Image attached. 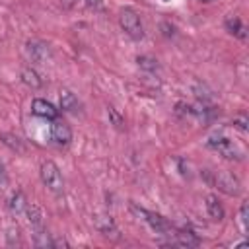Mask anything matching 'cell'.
<instances>
[{
  "label": "cell",
  "instance_id": "obj_13",
  "mask_svg": "<svg viewBox=\"0 0 249 249\" xmlns=\"http://www.w3.org/2000/svg\"><path fill=\"white\" fill-rule=\"evenodd\" d=\"M21 82H23L25 86H29L31 89H39V88L43 86L41 76H39L33 68H21Z\"/></svg>",
  "mask_w": 249,
  "mask_h": 249
},
{
  "label": "cell",
  "instance_id": "obj_8",
  "mask_svg": "<svg viewBox=\"0 0 249 249\" xmlns=\"http://www.w3.org/2000/svg\"><path fill=\"white\" fill-rule=\"evenodd\" d=\"M31 113L41 117V119H56L58 111L54 109L53 103H49L47 99H33L31 103Z\"/></svg>",
  "mask_w": 249,
  "mask_h": 249
},
{
  "label": "cell",
  "instance_id": "obj_17",
  "mask_svg": "<svg viewBox=\"0 0 249 249\" xmlns=\"http://www.w3.org/2000/svg\"><path fill=\"white\" fill-rule=\"evenodd\" d=\"M2 140H4V144L6 146H10L12 150H23V146H21V140L18 138V136H14V134H2Z\"/></svg>",
  "mask_w": 249,
  "mask_h": 249
},
{
  "label": "cell",
  "instance_id": "obj_19",
  "mask_svg": "<svg viewBox=\"0 0 249 249\" xmlns=\"http://www.w3.org/2000/svg\"><path fill=\"white\" fill-rule=\"evenodd\" d=\"M138 64L142 68H148V70H156L158 68V60H154L150 56H138Z\"/></svg>",
  "mask_w": 249,
  "mask_h": 249
},
{
  "label": "cell",
  "instance_id": "obj_20",
  "mask_svg": "<svg viewBox=\"0 0 249 249\" xmlns=\"http://www.w3.org/2000/svg\"><path fill=\"white\" fill-rule=\"evenodd\" d=\"M233 128H237V130H241V132H247V128H249V126H247V117H243V115H241V117H235V119H233Z\"/></svg>",
  "mask_w": 249,
  "mask_h": 249
},
{
  "label": "cell",
  "instance_id": "obj_4",
  "mask_svg": "<svg viewBox=\"0 0 249 249\" xmlns=\"http://www.w3.org/2000/svg\"><path fill=\"white\" fill-rule=\"evenodd\" d=\"M130 210H132V214H136L140 220H144L152 230H156V231H160V233H163V231L169 230V224H167V220H165L163 216H160V214H156V212H150V210H144V208H138L136 204H130Z\"/></svg>",
  "mask_w": 249,
  "mask_h": 249
},
{
  "label": "cell",
  "instance_id": "obj_22",
  "mask_svg": "<svg viewBox=\"0 0 249 249\" xmlns=\"http://www.w3.org/2000/svg\"><path fill=\"white\" fill-rule=\"evenodd\" d=\"M6 181V171H4V165L0 163V183H4Z\"/></svg>",
  "mask_w": 249,
  "mask_h": 249
},
{
  "label": "cell",
  "instance_id": "obj_10",
  "mask_svg": "<svg viewBox=\"0 0 249 249\" xmlns=\"http://www.w3.org/2000/svg\"><path fill=\"white\" fill-rule=\"evenodd\" d=\"M60 109L66 111V113H76L80 109V103H78V99L72 91H68V89L60 91Z\"/></svg>",
  "mask_w": 249,
  "mask_h": 249
},
{
  "label": "cell",
  "instance_id": "obj_12",
  "mask_svg": "<svg viewBox=\"0 0 249 249\" xmlns=\"http://www.w3.org/2000/svg\"><path fill=\"white\" fill-rule=\"evenodd\" d=\"M25 214H27V220L33 226V230H43V212L37 204H27Z\"/></svg>",
  "mask_w": 249,
  "mask_h": 249
},
{
  "label": "cell",
  "instance_id": "obj_6",
  "mask_svg": "<svg viewBox=\"0 0 249 249\" xmlns=\"http://www.w3.org/2000/svg\"><path fill=\"white\" fill-rule=\"evenodd\" d=\"M25 53H27V56L33 60V62H45L47 58H49V45L47 43H43V41H37V39H33V41H27L25 43Z\"/></svg>",
  "mask_w": 249,
  "mask_h": 249
},
{
  "label": "cell",
  "instance_id": "obj_5",
  "mask_svg": "<svg viewBox=\"0 0 249 249\" xmlns=\"http://www.w3.org/2000/svg\"><path fill=\"white\" fill-rule=\"evenodd\" d=\"M212 183L222 191V193H226V195H237L239 193V181H237V177H233L231 173H226V171H222V173H216L214 177H212Z\"/></svg>",
  "mask_w": 249,
  "mask_h": 249
},
{
  "label": "cell",
  "instance_id": "obj_3",
  "mask_svg": "<svg viewBox=\"0 0 249 249\" xmlns=\"http://www.w3.org/2000/svg\"><path fill=\"white\" fill-rule=\"evenodd\" d=\"M41 181L54 193L62 191V175H60V169L56 167V163L53 161H43L41 163Z\"/></svg>",
  "mask_w": 249,
  "mask_h": 249
},
{
  "label": "cell",
  "instance_id": "obj_7",
  "mask_svg": "<svg viewBox=\"0 0 249 249\" xmlns=\"http://www.w3.org/2000/svg\"><path fill=\"white\" fill-rule=\"evenodd\" d=\"M51 136H53V140H54L56 144L66 146V144L72 140V130H70V126H68L66 123L54 121V123L51 124Z\"/></svg>",
  "mask_w": 249,
  "mask_h": 249
},
{
  "label": "cell",
  "instance_id": "obj_1",
  "mask_svg": "<svg viewBox=\"0 0 249 249\" xmlns=\"http://www.w3.org/2000/svg\"><path fill=\"white\" fill-rule=\"evenodd\" d=\"M119 23L121 27L124 29V33L132 39H142L144 37V27H142V21L138 18V14L132 10V8H124L121 10L119 14Z\"/></svg>",
  "mask_w": 249,
  "mask_h": 249
},
{
  "label": "cell",
  "instance_id": "obj_16",
  "mask_svg": "<svg viewBox=\"0 0 249 249\" xmlns=\"http://www.w3.org/2000/svg\"><path fill=\"white\" fill-rule=\"evenodd\" d=\"M226 27H228L230 33H233V35H237V37H241V39L247 37V33H245V25H243L241 19L235 18V16H230V18L226 19Z\"/></svg>",
  "mask_w": 249,
  "mask_h": 249
},
{
  "label": "cell",
  "instance_id": "obj_9",
  "mask_svg": "<svg viewBox=\"0 0 249 249\" xmlns=\"http://www.w3.org/2000/svg\"><path fill=\"white\" fill-rule=\"evenodd\" d=\"M95 226H97V230H99L105 237H113V239L119 237V230H117L115 222L111 220V216H99L97 222H95Z\"/></svg>",
  "mask_w": 249,
  "mask_h": 249
},
{
  "label": "cell",
  "instance_id": "obj_24",
  "mask_svg": "<svg viewBox=\"0 0 249 249\" xmlns=\"http://www.w3.org/2000/svg\"><path fill=\"white\" fill-rule=\"evenodd\" d=\"M206 2H208V0H206Z\"/></svg>",
  "mask_w": 249,
  "mask_h": 249
},
{
  "label": "cell",
  "instance_id": "obj_15",
  "mask_svg": "<svg viewBox=\"0 0 249 249\" xmlns=\"http://www.w3.org/2000/svg\"><path fill=\"white\" fill-rule=\"evenodd\" d=\"M8 206H10V210H12L14 214H21V212H25V206H27L25 196H23L19 191L12 193V196H10V200H8Z\"/></svg>",
  "mask_w": 249,
  "mask_h": 249
},
{
  "label": "cell",
  "instance_id": "obj_14",
  "mask_svg": "<svg viewBox=\"0 0 249 249\" xmlns=\"http://www.w3.org/2000/svg\"><path fill=\"white\" fill-rule=\"evenodd\" d=\"M177 237L171 241V245H181V247H196L198 245V237L193 233V231H179V233H175Z\"/></svg>",
  "mask_w": 249,
  "mask_h": 249
},
{
  "label": "cell",
  "instance_id": "obj_2",
  "mask_svg": "<svg viewBox=\"0 0 249 249\" xmlns=\"http://www.w3.org/2000/svg\"><path fill=\"white\" fill-rule=\"evenodd\" d=\"M206 146L216 150V152H220L228 160H239L241 158V150L230 138H226V136H210L206 140Z\"/></svg>",
  "mask_w": 249,
  "mask_h": 249
},
{
  "label": "cell",
  "instance_id": "obj_23",
  "mask_svg": "<svg viewBox=\"0 0 249 249\" xmlns=\"http://www.w3.org/2000/svg\"><path fill=\"white\" fill-rule=\"evenodd\" d=\"M89 6H99V0H86Z\"/></svg>",
  "mask_w": 249,
  "mask_h": 249
},
{
  "label": "cell",
  "instance_id": "obj_18",
  "mask_svg": "<svg viewBox=\"0 0 249 249\" xmlns=\"http://www.w3.org/2000/svg\"><path fill=\"white\" fill-rule=\"evenodd\" d=\"M107 115H109V119H111V124H115L117 128H121L123 126V117H121V113L115 109V107H107Z\"/></svg>",
  "mask_w": 249,
  "mask_h": 249
},
{
  "label": "cell",
  "instance_id": "obj_11",
  "mask_svg": "<svg viewBox=\"0 0 249 249\" xmlns=\"http://www.w3.org/2000/svg\"><path fill=\"white\" fill-rule=\"evenodd\" d=\"M206 212H208V216L212 220H218L220 222L224 218V206L220 204V200L214 195H208L206 196Z\"/></svg>",
  "mask_w": 249,
  "mask_h": 249
},
{
  "label": "cell",
  "instance_id": "obj_21",
  "mask_svg": "<svg viewBox=\"0 0 249 249\" xmlns=\"http://www.w3.org/2000/svg\"><path fill=\"white\" fill-rule=\"evenodd\" d=\"M247 210H249V204H247V202H243V204H241V208H239V218H241L243 228H247Z\"/></svg>",
  "mask_w": 249,
  "mask_h": 249
}]
</instances>
